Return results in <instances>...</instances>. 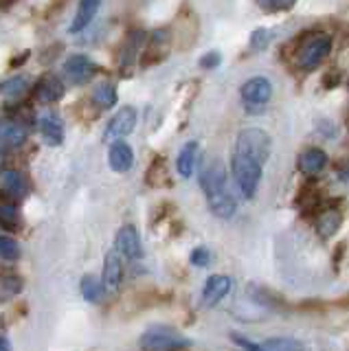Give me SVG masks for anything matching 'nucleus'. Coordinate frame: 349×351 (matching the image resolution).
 <instances>
[{
  "label": "nucleus",
  "mask_w": 349,
  "mask_h": 351,
  "mask_svg": "<svg viewBox=\"0 0 349 351\" xmlns=\"http://www.w3.org/2000/svg\"><path fill=\"white\" fill-rule=\"evenodd\" d=\"M200 186L213 215L228 219L235 213V197L228 191L226 171L220 160L206 162V167L202 169V176H200Z\"/></svg>",
  "instance_id": "nucleus-1"
},
{
  "label": "nucleus",
  "mask_w": 349,
  "mask_h": 351,
  "mask_svg": "<svg viewBox=\"0 0 349 351\" xmlns=\"http://www.w3.org/2000/svg\"><path fill=\"white\" fill-rule=\"evenodd\" d=\"M231 169H233V178L239 186V191H242L244 197H253L257 186H259V180H261V165L255 162L253 158L244 156V154H239L233 149V158H231Z\"/></svg>",
  "instance_id": "nucleus-2"
},
{
  "label": "nucleus",
  "mask_w": 349,
  "mask_h": 351,
  "mask_svg": "<svg viewBox=\"0 0 349 351\" xmlns=\"http://www.w3.org/2000/svg\"><path fill=\"white\" fill-rule=\"evenodd\" d=\"M233 149L244 154V156H248V158H253L255 162H259L261 167H264L268 156H270V136L259 128H248V130L237 134Z\"/></svg>",
  "instance_id": "nucleus-3"
},
{
  "label": "nucleus",
  "mask_w": 349,
  "mask_h": 351,
  "mask_svg": "<svg viewBox=\"0 0 349 351\" xmlns=\"http://www.w3.org/2000/svg\"><path fill=\"white\" fill-rule=\"evenodd\" d=\"M184 347H189V340L171 332V329L154 327L141 336V349L143 351H180Z\"/></svg>",
  "instance_id": "nucleus-4"
},
{
  "label": "nucleus",
  "mask_w": 349,
  "mask_h": 351,
  "mask_svg": "<svg viewBox=\"0 0 349 351\" xmlns=\"http://www.w3.org/2000/svg\"><path fill=\"white\" fill-rule=\"evenodd\" d=\"M332 49V40L330 36H316V38H310L308 42L303 44L297 53V66L301 71H312L316 69L325 58L327 53Z\"/></svg>",
  "instance_id": "nucleus-5"
},
{
  "label": "nucleus",
  "mask_w": 349,
  "mask_h": 351,
  "mask_svg": "<svg viewBox=\"0 0 349 351\" xmlns=\"http://www.w3.org/2000/svg\"><path fill=\"white\" fill-rule=\"evenodd\" d=\"M272 95V86L266 77H250V80L242 86V99L248 106L250 112H259Z\"/></svg>",
  "instance_id": "nucleus-6"
},
{
  "label": "nucleus",
  "mask_w": 349,
  "mask_h": 351,
  "mask_svg": "<svg viewBox=\"0 0 349 351\" xmlns=\"http://www.w3.org/2000/svg\"><path fill=\"white\" fill-rule=\"evenodd\" d=\"M97 71V66L86 58V55H73L64 64V73L73 84H86L93 80V75Z\"/></svg>",
  "instance_id": "nucleus-7"
},
{
  "label": "nucleus",
  "mask_w": 349,
  "mask_h": 351,
  "mask_svg": "<svg viewBox=\"0 0 349 351\" xmlns=\"http://www.w3.org/2000/svg\"><path fill=\"white\" fill-rule=\"evenodd\" d=\"M117 250L128 259H139L141 255H143V246H141L139 230L132 224H125V226H121V230H119Z\"/></svg>",
  "instance_id": "nucleus-8"
},
{
  "label": "nucleus",
  "mask_w": 349,
  "mask_h": 351,
  "mask_svg": "<svg viewBox=\"0 0 349 351\" xmlns=\"http://www.w3.org/2000/svg\"><path fill=\"white\" fill-rule=\"evenodd\" d=\"M136 125V112L134 108H121L110 119V123L106 128V138H121L128 136Z\"/></svg>",
  "instance_id": "nucleus-9"
},
{
  "label": "nucleus",
  "mask_w": 349,
  "mask_h": 351,
  "mask_svg": "<svg viewBox=\"0 0 349 351\" xmlns=\"http://www.w3.org/2000/svg\"><path fill=\"white\" fill-rule=\"evenodd\" d=\"M228 290H231V279H228L226 274H211L204 283L202 303L206 307H213L224 299V296L228 294Z\"/></svg>",
  "instance_id": "nucleus-10"
},
{
  "label": "nucleus",
  "mask_w": 349,
  "mask_h": 351,
  "mask_svg": "<svg viewBox=\"0 0 349 351\" xmlns=\"http://www.w3.org/2000/svg\"><path fill=\"white\" fill-rule=\"evenodd\" d=\"M121 281H123V261H121V257H119V252L112 250V252H108L106 259H104L101 283L108 292H115V290H119Z\"/></svg>",
  "instance_id": "nucleus-11"
},
{
  "label": "nucleus",
  "mask_w": 349,
  "mask_h": 351,
  "mask_svg": "<svg viewBox=\"0 0 349 351\" xmlns=\"http://www.w3.org/2000/svg\"><path fill=\"white\" fill-rule=\"evenodd\" d=\"M108 162L117 173H125L132 169L134 165V152L132 147L123 141H117L110 145V152H108Z\"/></svg>",
  "instance_id": "nucleus-12"
},
{
  "label": "nucleus",
  "mask_w": 349,
  "mask_h": 351,
  "mask_svg": "<svg viewBox=\"0 0 349 351\" xmlns=\"http://www.w3.org/2000/svg\"><path fill=\"white\" fill-rule=\"evenodd\" d=\"M36 97L45 104H53L64 97V84L56 75H45L36 86Z\"/></svg>",
  "instance_id": "nucleus-13"
},
{
  "label": "nucleus",
  "mask_w": 349,
  "mask_h": 351,
  "mask_svg": "<svg viewBox=\"0 0 349 351\" xmlns=\"http://www.w3.org/2000/svg\"><path fill=\"white\" fill-rule=\"evenodd\" d=\"M327 165V154L319 147H310L305 149L301 156H299V169L305 173V176H316L325 169Z\"/></svg>",
  "instance_id": "nucleus-14"
},
{
  "label": "nucleus",
  "mask_w": 349,
  "mask_h": 351,
  "mask_svg": "<svg viewBox=\"0 0 349 351\" xmlns=\"http://www.w3.org/2000/svg\"><path fill=\"white\" fill-rule=\"evenodd\" d=\"M99 7H101V0H80V7H77V14H75L73 25H71V31L73 33L84 31L97 16Z\"/></svg>",
  "instance_id": "nucleus-15"
},
{
  "label": "nucleus",
  "mask_w": 349,
  "mask_h": 351,
  "mask_svg": "<svg viewBox=\"0 0 349 351\" xmlns=\"http://www.w3.org/2000/svg\"><path fill=\"white\" fill-rule=\"evenodd\" d=\"M341 211L338 208H323V211L319 213V217H316V230H319L321 237H332L338 228H341Z\"/></svg>",
  "instance_id": "nucleus-16"
},
{
  "label": "nucleus",
  "mask_w": 349,
  "mask_h": 351,
  "mask_svg": "<svg viewBox=\"0 0 349 351\" xmlns=\"http://www.w3.org/2000/svg\"><path fill=\"white\" fill-rule=\"evenodd\" d=\"M38 125H40V134L42 138H45L49 145H62L64 143V125H62V121L56 119V117H42L38 121Z\"/></svg>",
  "instance_id": "nucleus-17"
},
{
  "label": "nucleus",
  "mask_w": 349,
  "mask_h": 351,
  "mask_svg": "<svg viewBox=\"0 0 349 351\" xmlns=\"http://www.w3.org/2000/svg\"><path fill=\"white\" fill-rule=\"evenodd\" d=\"M27 138V130L25 125L16 123V121H3L0 123V143L9 147H18L23 145Z\"/></svg>",
  "instance_id": "nucleus-18"
},
{
  "label": "nucleus",
  "mask_w": 349,
  "mask_h": 351,
  "mask_svg": "<svg viewBox=\"0 0 349 351\" xmlns=\"http://www.w3.org/2000/svg\"><path fill=\"white\" fill-rule=\"evenodd\" d=\"M195 158H198V143L195 141H189L187 145H184L178 154V160H176V167H178V173L182 178H189L193 173V167H195Z\"/></svg>",
  "instance_id": "nucleus-19"
},
{
  "label": "nucleus",
  "mask_w": 349,
  "mask_h": 351,
  "mask_svg": "<svg viewBox=\"0 0 349 351\" xmlns=\"http://www.w3.org/2000/svg\"><path fill=\"white\" fill-rule=\"evenodd\" d=\"M3 193L9 197H23L27 193V180L18 171H5L3 173Z\"/></svg>",
  "instance_id": "nucleus-20"
},
{
  "label": "nucleus",
  "mask_w": 349,
  "mask_h": 351,
  "mask_svg": "<svg viewBox=\"0 0 349 351\" xmlns=\"http://www.w3.org/2000/svg\"><path fill=\"white\" fill-rule=\"evenodd\" d=\"M104 292H106L104 283L97 279L95 274H86L82 279V294L88 303H99L104 299Z\"/></svg>",
  "instance_id": "nucleus-21"
},
{
  "label": "nucleus",
  "mask_w": 349,
  "mask_h": 351,
  "mask_svg": "<svg viewBox=\"0 0 349 351\" xmlns=\"http://www.w3.org/2000/svg\"><path fill=\"white\" fill-rule=\"evenodd\" d=\"M93 101L99 106L101 110H110L117 104V88L112 84H101L95 88L93 93Z\"/></svg>",
  "instance_id": "nucleus-22"
},
{
  "label": "nucleus",
  "mask_w": 349,
  "mask_h": 351,
  "mask_svg": "<svg viewBox=\"0 0 349 351\" xmlns=\"http://www.w3.org/2000/svg\"><path fill=\"white\" fill-rule=\"evenodd\" d=\"M23 292V279L18 274H3L0 277V301L14 299Z\"/></svg>",
  "instance_id": "nucleus-23"
},
{
  "label": "nucleus",
  "mask_w": 349,
  "mask_h": 351,
  "mask_svg": "<svg viewBox=\"0 0 349 351\" xmlns=\"http://www.w3.org/2000/svg\"><path fill=\"white\" fill-rule=\"evenodd\" d=\"M261 351H305L297 338H270L261 343Z\"/></svg>",
  "instance_id": "nucleus-24"
},
{
  "label": "nucleus",
  "mask_w": 349,
  "mask_h": 351,
  "mask_svg": "<svg viewBox=\"0 0 349 351\" xmlns=\"http://www.w3.org/2000/svg\"><path fill=\"white\" fill-rule=\"evenodd\" d=\"M29 88V80L27 77H12V80H5L0 84V95L9 97V99H16V97H23Z\"/></svg>",
  "instance_id": "nucleus-25"
},
{
  "label": "nucleus",
  "mask_w": 349,
  "mask_h": 351,
  "mask_svg": "<svg viewBox=\"0 0 349 351\" xmlns=\"http://www.w3.org/2000/svg\"><path fill=\"white\" fill-rule=\"evenodd\" d=\"M23 255V250H20V244L9 235H0V259L5 261H16Z\"/></svg>",
  "instance_id": "nucleus-26"
},
{
  "label": "nucleus",
  "mask_w": 349,
  "mask_h": 351,
  "mask_svg": "<svg viewBox=\"0 0 349 351\" xmlns=\"http://www.w3.org/2000/svg\"><path fill=\"white\" fill-rule=\"evenodd\" d=\"M0 224L7 228L18 226V208L14 204H0Z\"/></svg>",
  "instance_id": "nucleus-27"
},
{
  "label": "nucleus",
  "mask_w": 349,
  "mask_h": 351,
  "mask_svg": "<svg viewBox=\"0 0 349 351\" xmlns=\"http://www.w3.org/2000/svg\"><path fill=\"white\" fill-rule=\"evenodd\" d=\"M297 0H257V5L268 11V14H277V11H288L290 7H294Z\"/></svg>",
  "instance_id": "nucleus-28"
},
{
  "label": "nucleus",
  "mask_w": 349,
  "mask_h": 351,
  "mask_svg": "<svg viewBox=\"0 0 349 351\" xmlns=\"http://www.w3.org/2000/svg\"><path fill=\"white\" fill-rule=\"evenodd\" d=\"M268 40H270V31L268 29H257V31H253V38H250V47L261 51V49H266Z\"/></svg>",
  "instance_id": "nucleus-29"
},
{
  "label": "nucleus",
  "mask_w": 349,
  "mask_h": 351,
  "mask_svg": "<svg viewBox=\"0 0 349 351\" xmlns=\"http://www.w3.org/2000/svg\"><path fill=\"white\" fill-rule=\"evenodd\" d=\"M191 263H193V266H198V268L209 266V263H211V252L206 250V248H195L191 252Z\"/></svg>",
  "instance_id": "nucleus-30"
},
{
  "label": "nucleus",
  "mask_w": 349,
  "mask_h": 351,
  "mask_svg": "<svg viewBox=\"0 0 349 351\" xmlns=\"http://www.w3.org/2000/svg\"><path fill=\"white\" fill-rule=\"evenodd\" d=\"M231 338H233V343L235 345H239L244 351H261V345H255V343H250L248 338H244V336H239V334H231Z\"/></svg>",
  "instance_id": "nucleus-31"
},
{
  "label": "nucleus",
  "mask_w": 349,
  "mask_h": 351,
  "mask_svg": "<svg viewBox=\"0 0 349 351\" xmlns=\"http://www.w3.org/2000/svg\"><path fill=\"white\" fill-rule=\"evenodd\" d=\"M217 64H220V55H217V53H206L204 58L200 60L202 69H215Z\"/></svg>",
  "instance_id": "nucleus-32"
},
{
  "label": "nucleus",
  "mask_w": 349,
  "mask_h": 351,
  "mask_svg": "<svg viewBox=\"0 0 349 351\" xmlns=\"http://www.w3.org/2000/svg\"><path fill=\"white\" fill-rule=\"evenodd\" d=\"M0 351H12V345H9V340L5 336H0Z\"/></svg>",
  "instance_id": "nucleus-33"
},
{
  "label": "nucleus",
  "mask_w": 349,
  "mask_h": 351,
  "mask_svg": "<svg viewBox=\"0 0 349 351\" xmlns=\"http://www.w3.org/2000/svg\"><path fill=\"white\" fill-rule=\"evenodd\" d=\"M14 0H0V5H12Z\"/></svg>",
  "instance_id": "nucleus-34"
},
{
  "label": "nucleus",
  "mask_w": 349,
  "mask_h": 351,
  "mask_svg": "<svg viewBox=\"0 0 349 351\" xmlns=\"http://www.w3.org/2000/svg\"><path fill=\"white\" fill-rule=\"evenodd\" d=\"M0 165H3V152H0Z\"/></svg>",
  "instance_id": "nucleus-35"
}]
</instances>
